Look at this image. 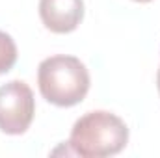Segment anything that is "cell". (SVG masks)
Here are the masks:
<instances>
[{
  "label": "cell",
  "mask_w": 160,
  "mask_h": 158,
  "mask_svg": "<svg viewBox=\"0 0 160 158\" xmlns=\"http://www.w3.org/2000/svg\"><path fill=\"white\" fill-rule=\"evenodd\" d=\"M67 143L73 155L84 158L114 156L128 143V126L112 112H88L75 121Z\"/></svg>",
  "instance_id": "1"
},
{
  "label": "cell",
  "mask_w": 160,
  "mask_h": 158,
  "mask_svg": "<svg viewBox=\"0 0 160 158\" xmlns=\"http://www.w3.org/2000/svg\"><path fill=\"white\" fill-rule=\"evenodd\" d=\"M38 86L47 102L58 108H71L86 99L91 78L88 67L77 56L56 54L39 63Z\"/></svg>",
  "instance_id": "2"
},
{
  "label": "cell",
  "mask_w": 160,
  "mask_h": 158,
  "mask_svg": "<svg viewBox=\"0 0 160 158\" xmlns=\"http://www.w3.org/2000/svg\"><path fill=\"white\" fill-rule=\"evenodd\" d=\"M36 116L32 87L22 80H9L0 86V132L8 136L24 134Z\"/></svg>",
  "instance_id": "3"
},
{
  "label": "cell",
  "mask_w": 160,
  "mask_h": 158,
  "mask_svg": "<svg viewBox=\"0 0 160 158\" xmlns=\"http://www.w3.org/2000/svg\"><path fill=\"white\" fill-rule=\"evenodd\" d=\"M39 17L52 34H71L84 19V0H39Z\"/></svg>",
  "instance_id": "4"
},
{
  "label": "cell",
  "mask_w": 160,
  "mask_h": 158,
  "mask_svg": "<svg viewBox=\"0 0 160 158\" xmlns=\"http://www.w3.org/2000/svg\"><path fill=\"white\" fill-rule=\"evenodd\" d=\"M17 56L19 52L13 37L0 30V75H6L13 69V65L17 63Z\"/></svg>",
  "instance_id": "5"
},
{
  "label": "cell",
  "mask_w": 160,
  "mask_h": 158,
  "mask_svg": "<svg viewBox=\"0 0 160 158\" xmlns=\"http://www.w3.org/2000/svg\"><path fill=\"white\" fill-rule=\"evenodd\" d=\"M157 89H158V95H160V67L157 71Z\"/></svg>",
  "instance_id": "6"
},
{
  "label": "cell",
  "mask_w": 160,
  "mask_h": 158,
  "mask_svg": "<svg viewBox=\"0 0 160 158\" xmlns=\"http://www.w3.org/2000/svg\"><path fill=\"white\" fill-rule=\"evenodd\" d=\"M134 2H140V4H147V2H151V0H134Z\"/></svg>",
  "instance_id": "7"
}]
</instances>
